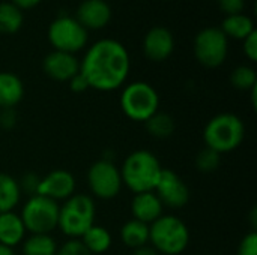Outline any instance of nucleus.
Wrapping results in <instances>:
<instances>
[{
    "instance_id": "nucleus-27",
    "label": "nucleus",
    "mask_w": 257,
    "mask_h": 255,
    "mask_svg": "<svg viewBox=\"0 0 257 255\" xmlns=\"http://www.w3.org/2000/svg\"><path fill=\"white\" fill-rule=\"evenodd\" d=\"M221 165V155L209 147L202 149L196 156V168L203 174L215 173Z\"/></svg>"
},
{
    "instance_id": "nucleus-14",
    "label": "nucleus",
    "mask_w": 257,
    "mask_h": 255,
    "mask_svg": "<svg viewBox=\"0 0 257 255\" xmlns=\"http://www.w3.org/2000/svg\"><path fill=\"white\" fill-rule=\"evenodd\" d=\"M42 69L45 75L54 81H69L80 72V60L75 54L54 50L44 57Z\"/></svg>"
},
{
    "instance_id": "nucleus-26",
    "label": "nucleus",
    "mask_w": 257,
    "mask_h": 255,
    "mask_svg": "<svg viewBox=\"0 0 257 255\" xmlns=\"http://www.w3.org/2000/svg\"><path fill=\"white\" fill-rule=\"evenodd\" d=\"M230 83L238 90L250 92L253 87L257 86V74L254 68L248 65H241L235 68L230 74Z\"/></svg>"
},
{
    "instance_id": "nucleus-4",
    "label": "nucleus",
    "mask_w": 257,
    "mask_h": 255,
    "mask_svg": "<svg viewBox=\"0 0 257 255\" xmlns=\"http://www.w3.org/2000/svg\"><path fill=\"white\" fill-rule=\"evenodd\" d=\"M151 246L161 255H181L190 245L187 224L173 215H163L149 225Z\"/></svg>"
},
{
    "instance_id": "nucleus-21",
    "label": "nucleus",
    "mask_w": 257,
    "mask_h": 255,
    "mask_svg": "<svg viewBox=\"0 0 257 255\" xmlns=\"http://www.w3.org/2000/svg\"><path fill=\"white\" fill-rule=\"evenodd\" d=\"M220 29L227 36V39L233 38V39H241V41H244L250 33L256 30L253 20L245 14L227 15L223 20V24Z\"/></svg>"
},
{
    "instance_id": "nucleus-22",
    "label": "nucleus",
    "mask_w": 257,
    "mask_h": 255,
    "mask_svg": "<svg viewBox=\"0 0 257 255\" xmlns=\"http://www.w3.org/2000/svg\"><path fill=\"white\" fill-rule=\"evenodd\" d=\"M21 200L18 180L11 174L0 173V213L14 210Z\"/></svg>"
},
{
    "instance_id": "nucleus-18",
    "label": "nucleus",
    "mask_w": 257,
    "mask_h": 255,
    "mask_svg": "<svg viewBox=\"0 0 257 255\" xmlns=\"http://www.w3.org/2000/svg\"><path fill=\"white\" fill-rule=\"evenodd\" d=\"M24 98V84L12 72H0V108H15Z\"/></svg>"
},
{
    "instance_id": "nucleus-2",
    "label": "nucleus",
    "mask_w": 257,
    "mask_h": 255,
    "mask_svg": "<svg viewBox=\"0 0 257 255\" xmlns=\"http://www.w3.org/2000/svg\"><path fill=\"white\" fill-rule=\"evenodd\" d=\"M163 167L158 158L149 150H136L128 155L120 168L122 183L134 194L154 191Z\"/></svg>"
},
{
    "instance_id": "nucleus-5",
    "label": "nucleus",
    "mask_w": 257,
    "mask_h": 255,
    "mask_svg": "<svg viewBox=\"0 0 257 255\" xmlns=\"http://www.w3.org/2000/svg\"><path fill=\"white\" fill-rule=\"evenodd\" d=\"M96 207L92 197L74 194L59 209L57 228L69 239H80L95 224Z\"/></svg>"
},
{
    "instance_id": "nucleus-28",
    "label": "nucleus",
    "mask_w": 257,
    "mask_h": 255,
    "mask_svg": "<svg viewBox=\"0 0 257 255\" xmlns=\"http://www.w3.org/2000/svg\"><path fill=\"white\" fill-rule=\"evenodd\" d=\"M39 182L41 177L36 173H26L20 180H18V186L23 194H27L29 197L36 195L38 194V188H39Z\"/></svg>"
},
{
    "instance_id": "nucleus-8",
    "label": "nucleus",
    "mask_w": 257,
    "mask_h": 255,
    "mask_svg": "<svg viewBox=\"0 0 257 255\" xmlns=\"http://www.w3.org/2000/svg\"><path fill=\"white\" fill-rule=\"evenodd\" d=\"M48 41L56 51L75 54L87 44V30L74 18L68 15L57 17L48 27Z\"/></svg>"
},
{
    "instance_id": "nucleus-12",
    "label": "nucleus",
    "mask_w": 257,
    "mask_h": 255,
    "mask_svg": "<svg viewBox=\"0 0 257 255\" xmlns=\"http://www.w3.org/2000/svg\"><path fill=\"white\" fill-rule=\"evenodd\" d=\"M75 179L68 170H53L41 177L38 194L54 201H65L75 194Z\"/></svg>"
},
{
    "instance_id": "nucleus-17",
    "label": "nucleus",
    "mask_w": 257,
    "mask_h": 255,
    "mask_svg": "<svg viewBox=\"0 0 257 255\" xmlns=\"http://www.w3.org/2000/svg\"><path fill=\"white\" fill-rule=\"evenodd\" d=\"M26 227L23 219L14 210L0 213V245L8 248H15L26 239Z\"/></svg>"
},
{
    "instance_id": "nucleus-36",
    "label": "nucleus",
    "mask_w": 257,
    "mask_h": 255,
    "mask_svg": "<svg viewBox=\"0 0 257 255\" xmlns=\"http://www.w3.org/2000/svg\"><path fill=\"white\" fill-rule=\"evenodd\" d=\"M133 255H160L151 245H145L142 248L133 249Z\"/></svg>"
},
{
    "instance_id": "nucleus-23",
    "label": "nucleus",
    "mask_w": 257,
    "mask_h": 255,
    "mask_svg": "<svg viewBox=\"0 0 257 255\" xmlns=\"http://www.w3.org/2000/svg\"><path fill=\"white\" fill-rule=\"evenodd\" d=\"M57 243L50 234H30L23 240V255H56Z\"/></svg>"
},
{
    "instance_id": "nucleus-15",
    "label": "nucleus",
    "mask_w": 257,
    "mask_h": 255,
    "mask_svg": "<svg viewBox=\"0 0 257 255\" xmlns=\"http://www.w3.org/2000/svg\"><path fill=\"white\" fill-rule=\"evenodd\" d=\"M75 20L86 30H98L111 20V9L105 0H83L77 8Z\"/></svg>"
},
{
    "instance_id": "nucleus-33",
    "label": "nucleus",
    "mask_w": 257,
    "mask_h": 255,
    "mask_svg": "<svg viewBox=\"0 0 257 255\" xmlns=\"http://www.w3.org/2000/svg\"><path fill=\"white\" fill-rule=\"evenodd\" d=\"M244 53L248 57V60L256 62L257 60V32L254 30L253 33H250L245 39H244Z\"/></svg>"
},
{
    "instance_id": "nucleus-6",
    "label": "nucleus",
    "mask_w": 257,
    "mask_h": 255,
    "mask_svg": "<svg viewBox=\"0 0 257 255\" xmlns=\"http://www.w3.org/2000/svg\"><path fill=\"white\" fill-rule=\"evenodd\" d=\"M120 108L123 114L134 122H146L160 111L158 92L145 81H134L123 87L120 93Z\"/></svg>"
},
{
    "instance_id": "nucleus-38",
    "label": "nucleus",
    "mask_w": 257,
    "mask_h": 255,
    "mask_svg": "<svg viewBox=\"0 0 257 255\" xmlns=\"http://www.w3.org/2000/svg\"><path fill=\"white\" fill-rule=\"evenodd\" d=\"M0 255H15L12 248H8L5 245H0Z\"/></svg>"
},
{
    "instance_id": "nucleus-34",
    "label": "nucleus",
    "mask_w": 257,
    "mask_h": 255,
    "mask_svg": "<svg viewBox=\"0 0 257 255\" xmlns=\"http://www.w3.org/2000/svg\"><path fill=\"white\" fill-rule=\"evenodd\" d=\"M69 87H71V90H72V92H75V93H81V92H86V90L89 89V84H87L86 78L78 72L77 75H74V77L69 80Z\"/></svg>"
},
{
    "instance_id": "nucleus-3",
    "label": "nucleus",
    "mask_w": 257,
    "mask_h": 255,
    "mask_svg": "<svg viewBox=\"0 0 257 255\" xmlns=\"http://www.w3.org/2000/svg\"><path fill=\"white\" fill-rule=\"evenodd\" d=\"M245 138V125L233 113H221L212 117L203 129L205 147L220 155L236 150Z\"/></svg>"
},
{
    "instance_id": "nucleus-20",
    "label": "nucleus",
    "mask_w": 257,
    "mask_h": 255,
    "mask_svg": "<svg viewBox=\"0 0 257 255\" xmlns=\"http://www.w3.org/2000/svg\"><path fill=\"white\" fill-rule=\"evenodd\" d=\"M81 243L92 255H99L107 252L111 246V234L105 227L93 224L81 237Z\"/></svg>"
},
{
    "instance_id": "nucleus-37",
    "label": "nucleus",
    "mask_w": 257,
    "mask_h": 255,
    "mask_svg": "<svg viewBox=\"0 0 257 255\" xmlns=\"http://www.w3.org/2000/svg\"><path fill=\"white\" fill-rule=\"evenodd\" d=\"M250 221H251V231H256L257 227V210L256 207L251 209V213H250Z\"/></svg>"
},
{
    "instance_id": "nucleus-35",
    "label": "nucleus",
    "mask_w": 257,
    "mask_h": 255,
    "mask_svg": "<svg viewBox=\"0 0 257 255\" xmlns=\"http://www.w3.org/2000/svg\"><path fill=\"white\" fill-rule=\"evenodd\" d=\"M11 2L20 9H32L38 3H41V0H11Z\"/></svg>"
},
{
    "instance_id": "nucleus-7",
    "label": "nucleus",
    "mask_w": 257,
    "mask_h": 255,
    "mask_svg": "<svg viewBox=\"0 0 257 255\" xmlns=\"http://www.w3.org/2000/svg\"><path fill=\"white\" fill-rule=\"evenodd\" d=\"M60 204L44 195H32L21 209V219L30 234H50L57 228Z\"/></svg>"
},
{
    "instance_id": "nucleus-24",
    "label": "nucleus",
    "mask_w": 257,
    "mask_h": 255,
    "mask_svg": "<svg viewBox=\"0 0 257 255\" xmlns=\"http://www.w3.org/2000/svg\"><path fill=\"white\" fill-rule=\"evenodd\" d=\"M145 126H146V131L149 132L151 137L160 138V140L172 137L175 129H176L175 119L170 114L163 113V111H157L154 116H151L145 122Z\"/></svg>"
},
{
    "instance_id": "nucleus-29",
    "label": "nucleus",
    "mask_w": 257,
    "mask_h": 255,
    "mask_svg": "<svg viewBox=\"0 0 257 255\" xmlns=\"http://www.w3.org/2000/svg\"><path fill=\"white\" fill-rule=\"evenodd\" d=\"M56 255H92L80 239H69L60 248H57Z\"/></svg>"
},
{
    "instance_id": "nucleus-9",
    "label": "nucleus",
    "mask_w": 257,
    "mask_h": 255,
    "mask_svg": "<svg viewBox=\"0 0 257 255\" xmlns=\"http://www.w3.org/2000/svg\"><path fill=\"white\" fill-rule=\"evenodd\" d=\"M194 56L205 68L221 66L229 53V39L220 27L202 29L194 38Z\"/></svg>"
},
{
    "instance_id": "nucleus-1",
    "label": "nucleus",
    "mask_w": 257,
    "mask_h": 255,
    "mask_svg": "<svg viewBox=\"0 0 257 255\" xmlns=\"http://www.w3.org/2000/svg\"><path fill=\"white\" fill-rule=\"evenodd\" d=\"M131 60L126 48L116 39H99L90 45L80 62V74L89 89L111 92L123 86L130 75Z\"/></svg>"
},
{
    "instance_id": "nucleus-19",
    "label": "nucleus",
    "mask_w": 257,
    "mask_h": 255,
    "mask_svg": "<svg viewBox=\"0 0 257 255\" xmlns=\"http://www.w3.org/2000/svg\"><path fill=\"white\" fill-rule=\"evenodd\" d=\"M120 240L131 249L149 245V225L137 219H130L120 227Z\"/></svg>"
},
{
    "instance_id": "nucleus-10",
    "label": "nucleus",
    "mask_w": 257,
    "mask_h": 255,
    "mask_svg": "<svg viewBox=\"0 0 257 255\" xmlns=\"http://www.w3.org/2000/svg\"><path fill=\"white\" fill-rule=\"evenodd\" d=\"M87 185L90 192L101 200H113L122 191L120 170L110 159H99L93 162L87 171Z\"/></svg>"
},
{
    "instance_id": "nucleus-30",
    "label": "nucleus",
    "mask_w": 257,
    "mask_h": 255,
    "mask_svg": "<svg viewBox=\"0 0 257 255\" xmlns=\"http://www.w3.org/2000/svg\"><path fill=\"white\" fill-rule=\"evenodd\" d=\"M236 255H257V233L250 231L242 237Z\"/></svg>"
},
{
    "instance_id": "nucleus-11",
    "label": "nucleus",
    "mask_w": 257,
    "mask_h": 255,
    "mask_svg": "<svg viewBox=\"0 0 257 255\" xmlns=\"http://www.w3.org/2000/svg\"><path fill=\"white\" fill-rule=\"evenodd\" d=\"M161 204L169 209H182L190 201V189L187 183L173 170L163 168L161 176L154 189Z\"/></svg>"
},
{
    "instance_id": "nucleus-31",
    "label": "nucleus",
    "mask_w": 257,
    "mask_h": 255,
    "mask_svg": "<svg viewBox=\"0 0 257 255\" xmlns=\"http://www.w3.org/2000/svg\"><path fill=\"white\" fill-rule=\"evenodd\" d=\"M18 123V113L15 108H0V128L11 131Z\"/></svg>"
},
{
    "instance_id": "nucleus-25",
    "label": "nucleus",
    "mask_w": 257,
    "mask_h": 255,
    "mask_svg": "<svg viewBox=\"0 0 257 255\" xmlns=\"http://www.w3.org/2000/svg\"><path fill=\"white\" fill-rule=\"evenodd\" d=\"M23 26V12L12 2L0 3V33L14 35Z\"/></svg>"
},
{
    "instance_id": "nucleus-13",
    "label": "nucleus",
    "mask_w": 257,
    "mask_h": 255,
    "mask_svg": "<svg viewBox=\"0 0 257 255\" xmlns=\"http://www.w3.org/2000/svg\"><path fill=\"white\" fill-rule=\"evenodd\" d=\"M175 50L173 33L163 26L149 29L143 39V53L152 62H163L172 56Z\"/></svg>"
},
{
    "instance_id": "nucleus-32",
    "label": "nucleus",
    "mask_w": 257,
    "mask_h": 255,
    "mask_svg": "<svg viewBox=\"0 0 257 255\" xmlns=\"http://www.w3.org/2000/svg\"><path fill=\"white\" fill-rule=\"evenodd\" d=\"M220 9L227 15H236V14H242L244 6H245V0H218Z\"/></svg>"
},
{
    "instance_id": "nucleus-16",
    "label": "nucleus",
    "mask_w": 257,
    "mask_h": 255,
    "mask_svg": "<svg viewBox=\"0 0 257 255\" xmlns=\"http://www.w3.org/2000/svg\"><path fill=\"white\" fill-rule=\"evenodd\" d=\"M164 206L161 204L160 198L155 195L154 191L136 194L131 201V215L133 219L145 222L151 225L160 216H163Z\"/></svg>"
}]
</instances>
